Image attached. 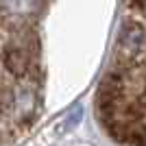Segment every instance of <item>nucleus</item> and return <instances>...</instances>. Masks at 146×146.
<instances>
[{"instance_id": "1", "label": "nucleus", "mask_w": 146, "mask_h": 146, "mask_svg": "<svg viewBox=\"0 0 146 146\" xmlns=\"http://www.w3.org/2000/svg\"><path fill=\"white\" fill-rule=\"evenodd\" d=\"M113 63L98 92V116L122 142L146 146V0H124Z\"/></svg>"}]
</instances>
